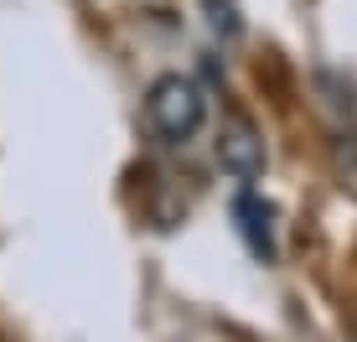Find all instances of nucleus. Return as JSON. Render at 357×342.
I'll return each mask as SVG.
<instances>
[{
	"label": "nucleus",
	"instance_id": "obj_1",
	"mask_svg": "<svg viewBox=\"0 0 357 342\" xmlns=\"http://www.w3.org/2000/svg\"><path fill=\"white\" fill-rule=\"evenodd\" d=\"M145 125L166 145H187L197 130L207 125V89L187 73H166L145 94Z\"/></svg>",
	"mask_w": 357,
	"mask_h": 342
},
{
	"label": "nucleus",
	"instance_id": "obj_2",
	"mask_svg": "<svg viewBox=\"0 0 357 342\" xmlns=\"http://www.w3.org/2000/svg\"><path fill=\"white\" fill-rule=\"evenodd\" d=\"M218 161L233 181H259L264 177V135L259 125H254L249 114H238V109H228L223 125H218Z\"/></svg>",
	"mask_w": 357,
	"mask_h": 342
},
{
	"label": "nucleus",
	"instance_id": "obj_3",
	"mask_svg": "<svg viewBox=\"0 0 357 342\" xmlns=\"http://www.w3.org/2000/svg\"><path fill=\"white\" fill-rule=\"evenodd\" d=\"M233 223L254 260H275V207L254 192V181H238V192H233Z\"/></svg>",
	"mask_w": 357,
	"mask_h": 342
}]
</instances>
